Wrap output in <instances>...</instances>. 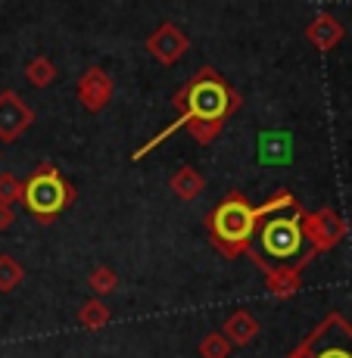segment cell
Wrapping results in <instances>:
<instances>
[{
	"label": "cell",
	"mask_w": 352,
	"mask_h": 358,
	"mask_svg": "<svg viewBox=\"0 0 352 358\" xmlns=\"http://www.w3.org/2000/svg\"><path fill=\"white\" fill-rule=\"evenodd\" d=\"M349 224L337 209H315L306 212L300 203L293 209L274 212L262 222L253 243L246 246L244 256L259 265L262 271H293L302 274V268L321 252L334 250L346 237Z\"/></svg>",
	"instance_id": "obj_1"
},
{
	"label": "cell",
	"mask_w": 352,
	"mask_h": 358,
	"mask_svg": "<svg viewBox=\"0 0 352 358\" xmlns=\"http://www.w3.org/2000/svg\"><path fill=\"white\" fill-rule=\"evenodd\" d=\"M171 106L178 109V119L171 122V125H165L160 134H156L153 141L143 143L141 150H134V162H141L147 153H153L160 143H165L181 128H188L193 141L203 143V147L216 143L218 134H222V128H225V122L244 106V97H240L212 66H203L181 91H175Z\"/></svg>",
	"instance_id": "obj_2"
},
{
	"label": "cell",
	"mask_w": 352,
	"mask_h": 358,
	"mask_svg": "<svg viewBox=\"0 0 352 358\" xmlns=\"http://www.w3.org/2000/svg\"><path fill=\"white\" fill-rule=\"evenodd\" d=\"M296 199L287 187H281L268 203L262 206H253L240 190H231L216 209L209 212L206 218V231H209V240L216 246V252L222 259H240L246 252V246L253 243L256 231L262 228L268 215L274 212H284V209H293Z\"/></svg>",
	"instance_id": "obj_3"
},
{
	"label": "cell",
	"mask_w": 352,
	"mask_h": 358,
	"mask_svg": "<svg viewBox=\"0 0 352 358\" xmlns=\"http://www.w3.org/2000/svg\"><path fill=\"white\" fill-rule=\"evenodd\" d=\"M19 203L41 224H53V218L63 215L75 203V187L59 175V169L53 162H41L29 175V181L22 184V199Z\"/></svg>",
	"instance_id": "obj_4"
},
{
	"label": "cell",
	"mask_w": 352,
	"mask_h": 358,
	"mask_svg": "<svg viewBox=\"0 0 352 358\" xmlns=\"http://www.w3.org/2000/svg\"><path fill=\"white\" fill-rule=\"evenodd\" d=\"M284 358H352V324L346 315L328 312Z\"/></svg>",
	"instance_id": "obj_5"
},
{
	"label": "cell",
	"mask_w": 352,
	"mask_h": 358,
	"mask_svg": "<svg viewBox=\"0 0 352 358\" xmlns=\"http://www.w3.org/2000/svg\"><path fill=\"white\" fill-rule=\"evenodd\" d=\"M75 94H78V103L87 109V113H103L109 106V100L115 97V81L106 69L91 66L75 85Z\"/></svg>",
	"instance_id": "obj_6"
},
{
	"label": "cell",
	"mask_w": 352,
	"mask_h": 358,
	"mask_svg": "<svg viewBox=\"0 0 352 358\" xmlns=\"http://www.w3.org/2000/svg\"><path fill=\"white\" fill-rule=\"evenodd\" d=\"M34 125V109L16 91L0 94V141L13 143Z\"/></svg>",
	"instance_id": "obj_7"
},
{
	"label": "cell",
	"mask_w": 352,
	"mask_h": 358,
	"mask_svg": "<svg viewBox=\"0 0 352 358\" xmlns=\"http://www.w3.org/2000/svg\"><path fill=\"white\" fill-rule=\"evenodd\" d=\"M190 50V38L178 29L175 22H162L160 29L147 38V53L162 66H171Z\"/></svg>",
	"instance_id": "obj_8"
},
{
	"label": "cell",
	"mask_w": 352,
	"mask_h": 358,
	"mask_svg": "<svg viewBox=\"0 0 352 358\" xmlns=\"http://www.w3.org/2000/svg\"><path fill=\"white\" fill-rule=\"evenodd\" d=\"M343 25H340V19H334L330 13H318V16L312 19V22L306 25V38H309V44L315 47V50H321V53H328V50H334L337 44L343 41Z\"/></svg>",
	"instance_id": "obj_9"
},
{
	"label": "cell",
	"mask_w": 352,
	"mask_h": 358,
	"mask_svg": "<svg viewBox=\"0 0 352 358\" xmlns=\"http://www.w3.org/2000/svg\"><path fill=\"white\" fill-rule=\"evenodd\" d=\"M259 330H262L259 318L253 312H246V308H237L234 315H227V321L222 324V334L231 346H250L259 336Z\"/></svg>",
	"instance_id": "obj_10"
},
{
	"label": "cell",
	"mask_w": 352,
	"mask_h": 358,
	"mask_svg": "<svg viewBox=\"0 0 352 358\" xmlns=\"http://www.w3.org/2000/svg\"><path fill=\"white\" fill-rule=\"evenodd\" d=\"M206 187V178L199 175L193 165H181V169L175 171V175L169 178V190L175 194L178 199H184V203H190V199H197L199 194H203Z\"/></svg>",
	"instance_id": "obj_11"
},
{
	"label": "cell",
	"mask_w": 352,
	"mask_h": 358,
	"mask_svg": "<svg viewBox=\"0 0 352 358\" xmlns=\"http://www.w3.org/2000/svg\"><path fill=\"white\" fill-rule=\"evenodd\" d=\"M302 287V274H293V271H268L265 274V290L274 296V299H290L296 296Z\"/></svg>",
	"instance_id": "obj_12"
},
{
	"label": "cell",
	"mask_w": 352,
	"mask_h": 358,
	"mask_svg": "<svg viewBox=\"0 0 352 358\" xmlns=\"http://www.w3.org/2000/svg\"><path fill=\"white\" fill-rule=\"evenodd\" d=\"M109 318H113V312L106 308V302L103 299H87V302H81V308H78V324L85 330L106 327Z\"/></svg>",
	"instance_id": "obj_13"
},
{
	"label": "cell",
	"mask_w": 352,
	"mask_h": 358,
	"mask_svg": "<svg viewBox=\"0 0 352 358\" xmlns=\"http://www.w3.org/2000/svg\"><path fill=\"white\" fill-rule=\"evenodd\" d=\"M25 78H29V85H34V87H47L57 78V66L47 57H34V59H29V66H25Z\"/></svg>",
	"instance_id": "obj_14"
},
{
	"label": "cell",
	"mask_w": 352,
	"mask_h": 358,
	"mask_svg": "<svg viewBox=\"0 0 352 358\" xmlns=\"http://www.w3.org/2000/svg\"><path fill=\"white\" fill-rule=\"evenodd\" d=\"M197 352H199V358H231L234 346L225 340L222 330H212V334H206L203 340H199Z\"/></svg>",
	"instance_id": "obj_15"
},
{
	"label": "cell",
	"mask_w": 352,
	"mask_h": 358,
	"mask_svg": "<svg viewBox=\"0 0 352 358\" xmlns=\"http://www.w3.org/2000/svg\"><path fill=\"white\" fill-rule=\"evenodd\" d=\"M87 287L94 290V296H109V293L119 290V274H115L113 268L100 265V268H94V271L87 274Z\"/></svg>",
	"instance_id": "obj_16"
},
{
	"label": "cell",
	"mask_w": 352,
	"mask_h": 358,
	"mask_svg": "<svg viewBox=\"0 0 352 358\" xmlns=\"http://www.w3.org/2000/svg\"><path fill=\"white\" fill-rule=\"evenodd\" d=\"M22 278H25L22 265L3 252V256H0V293H13L19 284H22Z\"/></svg>",
	"instance_id": "obj_17"
},
{
	"label": "cell",
	"mask_w": 352,
	"mask_h": 358,
	"mask_svg": "<svg viewBox=\"0 0 352 358\" xmlns=\"http://www.w3.org/2000/svg\"><path fill=\"white\" fill-rule=\"evenodd\" d=\"M22 199V181L13 171H0V206H13Z\"/></svg>",
	"instance_id": "obj_18"
},
{
	"label": "cell",
	"mask_w": 352,
	"mask_h": 358,
	"mask_svg": "<svg viewBox=\"0 0 352 358\" xmlns=\"http://www.w3.org/2000/svg\"><path fill=\"white\" fill-rule=\"evenodd\" d=\"M16 224V212L13 206H0V231H10Z\"/></svg>",
	"instance_id": "obj_19"
}]
</instances>
